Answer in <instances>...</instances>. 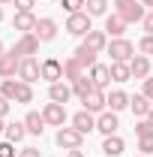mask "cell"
I'll use <instances>...</instances> for the list:
<instances>
[{
	"mask_svg": "<svg viewBox=\"0 0 153 157\" xmlns=\"http://www.w3.org/2000/svg\"><path fill=\"white\" fill-rule=\"evenodd\" d=\"M0 94L12 103H33V88L21 78H0Z\"/></svg>",
	"mask_w": 153,
	"mask_h": 157,
	"instance_id": "obj_1",
	"label": "cell"
},
{
	"mask_svg": "<svg viewBox=\"0 0 153 157\" xmlns=\"http://www.w3.org/2000/svg\"><path fill=\"white\" fill-rule=\"evenodd\" d=\"M114 12L126 24H135V21H144V3L141 0H114Z\"/></svg>",
	"mask_w": 153,
	"mask_h": 157,
	"instance_id": "obj_2",
	"label": "cell"
},
{
	"mask_svg": "<svg viewBox=\"0 0 153 157\" xmlns=\"http://www.w3.org/2000/svg\"><path fill=\"white\" fill-rule=\"evenodd\" d=\"M108 55H111V63H129V60L135 58V45L129 42V39H123V36H117V39H111L108 42V48H105Z\"/></svg>",
	"mask_w": 153,
	"mask_h": 157,
	"instance_id": "obj_3",
	"label": "cell"
},
{
	"mask_svg": "<svg viewBox=\"0 0 153 157\" xmlns=\"http://www.w3.org/2000/svg\"><path fill=\"white\" fill-rule=\"evenodd\" d=\"M54 142H57L63 151H75V148L84 145V133H78L75 127H60L57 136H54Z\"/></svg>",
	"mask_w": 153,
	"mask_h": 157,
	"instance_id": "obj_4",
	"label": "cell"
},
{
	"mask_svg": "<svg viewBox=\"0 0 153 157\" xmlns=\"http://www.w3.org/2000/svg\"><path fill=\"white\" fill-rule=\"evenodd\" d=\"M90 30H93V24H90V15L87 12H75V15L66 18V33H72V36H84Z\"/></svg>",
	"mask_w": 153,
	"mask_h": 157,
	"instance_id": "obj_5",
	"label": "cell"
},
{
	"mask_svg": "<svg viewBox=\"0 0 153 157\" xmlns=\"http://www.w3.org/2000/svg\"><path fill=\"white\" fill-rule=\"evenodd\" d=\"M12 52L21 55V58H33L39 52V36L36 33H21V36L15 39V45H12Z\"/></svg>",
	"mask_w": 153,
	"mask_h": 157,
	"instance_id": "obj_6",
	"label": "cell"
},
{
	"mask_svg": "<svg viewBox=\"0 0 153 157\" xmlns=\"http://www.w3.org/2000/svg\"><path fill=\"white\" fill-rule=\"evenodd\" d=\"M18 78L21 82H36V78H42V63H39L36 58H21V67H18Z\"/></svg>",
	"mask_w": 153,
	"mask_h": 157,
	"instance_id": "obj_7",
	"label": "cell"
},
{
	"mask_svg": "<svg viewBox=\"0 0 153 157\" xmlns=\"http://www.w3.org/2000/svg\"><path fill=\"white\" fill-rule=\"evenodd\" d=\"M117 127H120V118H117V112L105 109L102 115H96V130H99L102 136H114Z\"/></svg>",
	"mask_w": 153,
	"mask_h": 157,
	"instance_id": "obj_8",
	"label": "cell"
},
{
	"mask_svg": "<svg viewBox=\"0 0 153 157\" xmlns=\"http://www.w3.org/2000/svg\"><path fill=\"white\" fill-rule=\"evenodd\" d=\"M42 118H45L48 127H63V124H66V106H60V103H45Z\"/></svg>",
	"mask_w": 153,
	"mask_h": 157,
	"instance_id": "obj_9",
	"label": "cell"
},
{
	"mask_svg": "<svg viewBox=\"0 0 153 157\" xmlns=\"http://www.w3.org/2000/svg\"><path fill=\"white\" fill-rule=\"evenodd\" d=\"M18 67H21V55H15V52H3L0 55V78H15Z\"/></svg>",
	"mask_w": 153,
	"mask_h": 157,
	"instance_id": "obj_10",
	"label": "cell"
},
{
	"mask_svg": "<svg viewBox=\"0 0 153 157\" xmlns=\"http://www.w3.org/2000/svg\"><path fill=\"white\" fill-rule=\"evenodd\" d=\"M81 103H84V109H87V112L102 115V112L108 109V94H105V91H90L87 97H81Z\"/></svg>",
	"mask_w": 153,
	"mask_h": 157,
	"instance_id": "obj_11",
	"label": "cell"
},
{
	"mask_svg": "<svg viewBox=\"0 0 153 157\" xmlns=\"http://www.w3.org/2000/svg\"><path fill=\"white\" fill-rule=\"evenodd\" d=\"M72 127H75L78 133L87 136V133H93V130H96V115H93V112H87V109H81V112L72 115Z\"/></svg>",
	"mask_w": 153,
	"mask_h": 157,
	"instance_id": "obj_12",
	"label": "cell"
},
{
	"mask_svg": "<svg viewBox=\"0 0 153 157\" xmlns=\"http://www.w3.org/2000/svg\"><path fill=\"white\" fill-rule=\"evenodd\" d=\"M48 100L66 106V103L72 100V85H66V82H54V85H48Z\"/></svg>",
	"mask_w": 153,
	"mask_h": 157,
	"instance_id": "obj_13",
	"label": "cell"
},
{
	"mask_svg": "<svg viewBox=\"0 0 153 157\" xmlns=\"http://www.w3.org/2000/svg\"><path fill=\"white\" fill-rule=\"evenodd\" d=\"M42 78H45L48 85L60 82V78H63V63H60L57 58H48V60H42Z\"/></svg>",
	"mask_w": 153,
	"mask_h": 157,
	"instance_id": "obj_14",
	"label": "cell"
},
{
	"mask_svg": "<svg viewBox=\"0 0 153 157\" xmlns=\"http://www.w3.org/2000/svg\"><path fill=\"white\" fill-rule=\"evenodd\" d=\"M90 78H93L96 91H105V88L111 85V67H105V63H96V67H90Z\"/></svg>",
	"mask_w": 153,
	"mask_h": 157,
	"instance_id": "obj_15",
	"label": "cell"
},
{
	"mask_svg": "<svg viewBox=\"0 0 153 157\" xmlns=\"http://www.w3.org/2000/svg\"><path fill=\"white\" fill-rule=\"evenodd\" d=\"M84 45L99 55V52L108 48V33H105V30H90V33H84Z\"/></svg>",
	"mask_w": 153,
	"mask_h": 157,
	"instance_id": "obj_16",
	"label": "cell"
},
{
	"mask_svg": "<svg viewBox=\"0 0 153 157\" xmlns=\"http://www.w3.org/2000/svg\"><path fill=\"white\" fill-rule=\"evenodd\" d=\"M33 33L39 36V42H51V39L57 36V21H54V18H39Z\"/></svg>",
	"mask_w": 153,
	"mask_h": 157,
	"instance_id": "obj_17",
	"label": "cell"
},
{
	"mask_svg": "<svg viewBox=\"0 0 153 157\" xmlns=\"http://www.w3.org/2000/svg\"><path fill=\"white\" fill-rule=\"evenodd\" d=\"M36 15H33V12H15V15H12V27H15V30H21V33H33V30H36Z\"/></svg>",
	"mask_w": 153,
	"mask_h": 157,
	"instance_id": "obj_18",
	"label": "cell"
},
{
	"mask_svg": "<svg viewBox=\"0 0 153 157\" xmlns=\"http://www.w3.org/2000/svg\"><path fill=\"white\" fill-rule=\"evenodd\" d=\"M129 73H132V78H144L150 76V58L147 55H135L132 60H129Z\"/></svg>",
	"mask_w": 153,
	"mask_h": 157,
	"instance_id": "obj_19",
	"label": "cell"
},
{
	"mask_svg": "<svg viewBox=\"0 0 153 157\" xmlns=\"http://www.w3.org/2000/svg\"><path fill=\"white\" fill-rule=\"evenodd\" d=\"M24 127H27L30 136H42L45 133V118H42V112H27L24 115Z\"/></svg>",
	"mask_w": 153,
	"mask_h": 157,
	"instance_id": "obj_20",
	"label": "cell"
},
{
	"mask_svg": "<svg viewBox=\"0 0 153 157\" xmlns=\"http://www.w3.org/2000/svg\"><path fill=\"white\" fill-rule=\"evenodd\" d=\"M105 33H108L111 39L123 36V33H126V21L120 18L117 12H111V15H105Z\"/></svg>",
	"mask_w": 153,
	"mask_h": 157,
	"instance_id": "obj_21",
	"label": "cell"
},
{
	"mask_svg": "<svg viewBox=\"0 0 153 157\" xmlns=\"http://www.w3.org/2000/svg\"><path fill=\"white\" fill-rule=\"evenodd\" d=\"M102 151H105L108 157H120L123 151H126V142L117 136V133H114V136H105V139H102Z\"/></svg>",
	"mask_w": 153,
	"mask_h": 157,
	"instance_id": "obj_22",
	"label": "cell"
},
{
	"mask_svg": "<svg viewBox=\"0 0 153 157\" xmlns=\"http://www.w3.org/2000/svg\"><path fill=\"white\" fill-rule=\"evenodd\" d=\"M129 106H132V112L138 118H147L150 109H153V100H147L144 94H135V97H129Z\"/></svg>",
	"mask_w": 153,
	"mask_h": 157,
	"instance_id": "obj_23",
	"label": "cell"
},
{
	"mask_svg": "<svg viewBox=\"0 0 153 157\" xmlns=\"http://www.w3.org/2000/svg\"><path fill=\"white\" fill-rule=\"evenodd\" d=\"M72 58H75L78 63L84 67V70H90V67H96V52H90V48H87L84 42H81V45H78L75 52H72Z\"/></svg>",
	"mask_w": 153,
	"mask_h": 157,
	"instance_id": "obj_24",
	"label": "cell"
},
{
	"mask_svg": "<svg viewBox=\"0 0 153 157\" xmlns=\"http://www.w3.org/2000/svg\"><path fill=\"white\" fill-rule=\"evenodd\" d=\"M90 91H96V85H93V78H90V76H78L75 82H72V94H75L78 100L87 97Z\"/></svg>",
	"mask_w": 153,
	"mask_h": 157,
	"instance_id": "obj_25",
	"label": "cell"
},
{
	"mask_svg": "<svg viewBox=\"0 0 153 157\" xmlns=\"http://www.w3.org/2000/svg\"><path fill=\"white\" fill-rule=\"evenodd\" d=\"M78 76H84V67H81L75 58H66V60H63V78H66V82L72 85Z\"/></svg>",
	"mask_w": 153,
	"mask_h": 157,
	"instance_id": "obj_26",
	"label": "cell"
},
{
	"mask_svg": "<svg viewBox=\"0 0 153 157\" xmlns=\"http://www.w3.org/2000/svg\"><path fill=\"white\" fill-rule=\"evenodd\" d=\"M126 106H129V94L126 91H111L108 94V109L111 112H123Z\"/></svg>",
	"mask_w": 153,
	"mask_h": 157,
	"instance_id": "obj_27",
	"label": "cell"
},
{
	"mask_svg": "<svg viewBox=\"0 0 153 157\" xmlns=\"http://www.w3.org/2000/svg\"><path fill=\"white\" fill-rule=\"evenodd\" d=\"M3 136L9 139V142H21V139L27 136V127H24V121H12V124H6V133Z\"/></svg>",
	"mask_w": 153,
	"mask_h": 157,
	"instance_id": "obj_28",
	"label": "cell"
},
{
	"mask_svg": "<svg viewBox=\"0 0 153 157\" xmlns=\"http://www.w3.org/2000/svg\"><path fill=\"white\" fill-rule=\"evenodd\" d=\"M84 12L96 18V15H105L108 12V0H84Z\"/></svg>",
	"mask_w": 153,
	"mask_h": 157,
	"instance_id": "obj_29",
	"label": "cell"
},
{
	"mask_svg": "<svg viewBox=\"0 0 153 157\" xmlns=\"http://www.w3.org/2000/svg\"><path fill=\"white\" fill-rule=\"evenodd\" d=\"M132 73H129V63H111V82H129Z\"/></svg>",
	"mask_w": 153,
	"mask_h": 157,
	"instance_id": "obj_30",
	"label": "cell"
},
{
	"mask_svg": "<svg viewBox=\"0 0 153 157\" xmlns=\"http://www.w3.org/2000/svg\"><path fill=\"white\" fill-rule=\"evenodd\" d=\"M138 55H153V33H144V36L138 39Z\"/></svg>",
	"mask_w": 153,
	"mask_h": 157,
	"instance_id": "obj_31",
	"label": "cell"
},
{
	"mask_svg": "<svg viewBox=\"0 0 153 157\" xmlns=\"http://www.w3.org/2000/svg\"><path fill=\"white\" fill-rule=\"evenodd\" d=\"M60 6H63L69 15H75V12H84V0H60Z\"/></svg>",
	"mask_w": 153,
	"mask_h": 157,
	"instance_id": "obj_32",
	"label": "cell"
},
{
	"mask_svg": "<svg viewBox=\"0 0 153 157\" xmlns=\"http://www.w3.org/2000/svg\"><path fill=\"white\" fill-rule=\"evenodd\" d=\"M138 151H141V154H153V133L138 136Z\"/></svg>",
	"mask_w": 153,
	"mask_h": 157,
	"instance_id": "obj_33",
	"label": "cell"
},
{
	"mask_svg": "<svg viewBox=\"0 0 153 157\" xmlns=\"http://www.w3.org/2000/svg\"><path fill=\"white\" fill-rule=\"evenodd\" d=\"M147 133H153V124L147 118H141V121L135 124V136H147Z\"/></svg>",
	"mask_w": 153,
	"mask_h": 157,
	"instance_id": "obj_34",
	"label": "cell"
},
{
	"mask_svg": "<svg viewBox=\"0 0 153 157\" xmlns=\"http://www.w3.org/2000/svg\"><path fill=\"white\" fill-rule=\"evenodd\" d=\"M0 157H18V154H15V142L3 139V142H0Z\"/></svg>",
	"mask_w": 153,
	"mask_h": 157,
	"instance_id": "obj_35",
	"label": "cell"
},
{
	"mask_svg": "<svg viewBox=\"0 0 153 157\" xmlns=\"http://www.w3.org/2000/svg\"><path fill=\"white\" fill-rule=\"evenodd\" d=\"M12 3L18 12H33V6H36V0H12Z\"/></svg>",
	"mask_w": 153,
	"mask_h": 157,
	"instance_id": "obj_36",
	"label": "cell"
},
{
	"mask_svg": "<svg viewBox=\"0 0 153 157\" xmlns=\"http://www.w3.org/2000/svg\"><path fill=\"white\" fill-rule=\"evenodd\" d=\"M9 106H12V100L0 94V118H6V115H9Z\"/></svg>",
	"mask_w": 153,
	"mask_h": 157,
	"instance_id": "obj_37",
	"label": "cell"
},
{
	"mask_svg": "<svg viewBox=\"0 0 153 157\" xmlns=\"http://www.w3.org/2000/svg\"><path fill=\"white\" fill-rule=\"evenodd\" d=\"M18 157H42V154H39V148L27 145V148H21V151H18Z\"/></svg>",
	"mask_w": 153,
	"mask_h": 157,
	"instance_id": "obj_38",
	"label": "cell"
},
{
	"mask_svg": "<svg viewBox=\"0 0 153 157\" xmlns=\"http://www.w3.org/2000/svg\"><path fill=\"white\" fill-rule=\"evenodd\" d=\"M141 94H144L147 100H153V78H150V76L144 78V91H141Z\"/></svg>",
	"mask_w": 153,
	"mask_h": 157,
	"instance_id": "obj_39",
	"label": "cell"
},
{
	"mask_svg": "<svg viewBox=\"0 0 153 157\" xmlns=\"http://www.w3.org/2000/svg\"><path fill=\"white\" fill-rule=\"evenodd\" d=\"M141 24H144V33H153V9L144 15V21H141Z\"/></svg>",
	"mask_w": 153,
	"mask_h": 157,
	"instance_id": "obj_40",
	"label": "cell"
},
{
	"mask_svg": "<svg viewBox=\"0 0 153 157\" xmlns=\"http://www.w3.org/2000/svg\"><path fill=\"white\" fill-rule=\"evenodd\" d=\"M66 157H84V151H81V148H75V151H66Z\"/></svg>",
	"mask_w": 153,
	"mask_h": 157,
	"instance_id": "obj_41",
	"label": "cell"
},
{
	"mask_svg": "<svg viewBox=\"0 0 153 157\" xmlns=\"http://www.w3.org/2000/svg\"><path fill=\"white\" fill-rule=\"evenodd\" d=\"M3 133H6V124H3V118H0V136H3Z\"/></svg>",
	"mask_w": 153,
	"mask_h": 157,
	"instance_id": "obj_42",
	"label": "cell"
},
{
	"mask_svg": "<svg viewBox=\"0 0 153 157\" xmlns=\"http://www.w3.org/2000/svg\"><path fill=\"white\" fill-rule=\"evenodd\" d=\"M141 3H144V6H150V9H153V0H141Z\"/></svg>",
	"mask_w": 153,
	"mask_h": 157,
	"instance_id": "obj_43",
	"label": "cell"
},
{
	"mask_svg": "<svg viewBox=\"0 0 153 157\" xmlns=\"http://www.w3.org/2000/svg\"><path fill=\"white\" fill-rule=\"evenodd\" d=\"M147 121H150V124H153V109H150V115H147Z\"/></svg>",
	"mask_w": 153,
	"mask_h": 157,
	"instance_id": "obj_44",
	"label": "cell"
},
{
	"mask_svg": "<svg viewBox=\"0 0 153 157\" xmlns=\"http://www.w3.org/2000/svg\"><path fill=\"white\" fill-rule=\"evenodd\" d=\"M3 3H12V0H0V6H3Z\"/></svg>",
	"mask_w": 153,
	"mask_h": 157,
	"instance_id": "obj_45",
	"label": "cell"
},
{
	"mask_svg": "<svg viewBox=\"0 0 153 157\" xmlns=\"http://www.w3.org/2000/svg\"><path fill=\"white\" fill-rule=\"evenodd\" d=\"M0 21H3V6H0Z\"/></svg>",
	"mask_w": 153,
	"mask_h": 157,
	"instance_id": "obj_46",
	"label": "cell"
},
{
	"mask_svg": "<svg viewBox=\"0 0 153 157\" xmlns=\"http://www.w3.org/2000/svg\"><path fill=\"white\" fill-rule=\"evenodd\" d=\"M0 55H3V42H0Z\"/></svg>",
	"mask_w": 153,
	"mask_h": 157,
	"instance_id": "obj_47",
	"label": "cell"
},
{
	"mask_svg": "<svg viewBox=\"0 0 153 157\" xmlns=\"http://www.w3.org/2000/svg\"><path fill=\"white\" fill-rule=\"evenodd\" d=\"M138 157H150V154H138Z\"/></svg>",
	"mask_w": 153,
	"mask_h": 157,
	"instance_id": "obj_48",
	"label": "cell"
}]
</instances>
